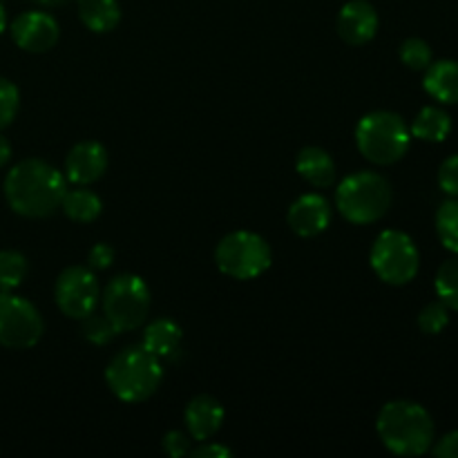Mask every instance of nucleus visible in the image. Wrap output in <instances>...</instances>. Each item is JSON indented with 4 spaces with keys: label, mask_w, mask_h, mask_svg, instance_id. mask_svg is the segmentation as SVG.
Instances as JSON below:
<instances>
[{
    "label": "nucleus",
    "mask_w": 458,
    "mask_h": 458,
    "mask_svg": "<svg viewBox=\"0 0 458 458\" xmlns=\"http://www.w3.org/2000/svg\"><path fill=\"white\" fill-rule=\"evenodd\" d=\"M12 38L22 52L45 54L61 38L56 18L47 12H25L12 22Z\"/></svg>",
    "instance_id": "11"
},
{
    "label": "nucleus",
    "mask_w": 458,
    "mask_h": 458,
    "mask_svg": "<svg viewBox=\"0 0 458 458\" xmlns=\"http://www.w3.org/2000/svg\"><path fill=\"white\" fill-rule=\"evenodd\" d=\"M4 30H7V12H4V7L0 4V34H3Z\"/></svg>",
    "instance_id": "35"
},
{
    "label": "nucleus",
    "mask_w": 458,
    "mask_h": 458,
    "mask_svg": "<svg viewBox=\"0 0 458 458\" xmlns=\"http://www.w3.org/2000/svg\"><path fill=\"white\" fill-rule=\"evenodd\" d=\"M18 107H21V92L12 81L0 76V130L13 123Z\"/></svg>",
    "instance_id": "28"
},
{
    "label": "nucleus",
    "mask_w": 458,
    "mask_h": 458,
    "mask_svg": "<svg viewBox=\"0 0 458 458\" xmlns=\"http://www.w3.org/2000/svg\"><path fill=\"white\" fill-rule=\"evenodd\" d=\"M376 429L389 452L398 456H420L434 445V419L414 401H392L380 410Z\"/></svg>",
    "instance_id": "2"
},
{
    "label": "nucleus",
    "mask_w": 458,
    "mask_h": 458,
    "mask_svg": "<svg viewBox=\"0 0 458 458\" xmlns=\"http://www.w3.org/2000/svg\"><path fill=\"white\" fill-rule=\"evenodd\" d=\"M434 289H437L438 300H441L447 309L458 311V253L456 258L445 259V262L438 267Z\"/></svg>",
    "instance_id": "24"
},
{
    "label": "nucleus",
    "mask_w": 458,
    "mask_h": 458,
    "mask_svg": "<svg viewBox=\"0 0 458 458\" xmlns=\"http://www.w3.org/2000/svg\"><path fill=\"white\" fill-rule=\"evenodd\" d=\"M423 88L429 97L445 106L458 103V61L443 58V61L429 63L425 70Z\"/></svg>",
    "instance_id": "18"
},
{
    "label": "nucleus",
    "mask_w": 458,
    "mask_h": 458,
    "mask_svg": "<svg viewBox=\"0 0 458 458\" xmlns=\"http://www.w3.org/2000/svg\"><path fill=\"white\" fill-rule=\"evenodd\" d=\"M378 25V12H376L374 4L367 3V0H349L340 9L335 30L344 43L358 47V45H365L374 38Z\"/></svg>",
    "instance_id": "13"
},
{
    "label": "nucleus",
    "mask_w": 458,
    "mask_h": 458,
    "mask_svg": "<svg viewBox=\"0 0 458 458\" xmlns=\"http://www.w3.org/2000/svg\"><path fill=\"white\" fill-rule=\"evenodd\" d=\"M4 199L21 217L43 219L61 208L65 174L43 159H22L4 177Z\"/></svg>",
    "instance_id": "1"
},
{
    "label": "nucleus",
    "mask_w": 458,
    "mask_h": 458,
    "mask_svg": "<svg viewBox=\"0 0 458 458\" xmlns=\"http://www.w3.org/2000/svg\"><path fill=\"white\" fill-rule=\"evenodd\" d=\"M331 204L318 192H309V195L298 197L293 204L289 206V222L291 231L300 237H318L329 228L331 224Z\"/></svg>",
    "instance_id": "12"
},
{
    "label": "nucleus",
    "mask_w": 458,
    "mask_h": 458,
    "mask_svg": "<svg viewBox=\"0 0 458 458\" xmlns=\"http://www.w3.org/2000/svg\"><path fill=\"white\" fill-rule=\"evenodd\" d=\"M61 210L72 222L89 224L94 219H98V215L103 213V201L88 186H79L72 188V191H65L61 201Z\"/></svg>",
    "instance_id": "20"
},
{
    "label": "nucleus",
    "mask_w": 458,
    "mask_h": 458,
    "mask_svg": "<svg viewBox=\"0 0 458 458\" xmlns=\"http://www.w3.org/2000/svg\"><path fill=\"white\" fill-rule=\"evenodd\" d=\"M54 298L63 316L83 320L101 304V284L89 267H67L58 276Z\"/></svg>",
    "instance_id": "10"
},
{
    "label": "nucleus",
    "mask_w": 458,
    "mask_h": 458,
    "mask_svg": "<svg viewBox=\"0 0 458 458\" xmlns=\"http://www.w3.org/2000/svg\"><path fill=\"white\" fill-rule=\"evenodd\" d=\"M106 383L119 401L134 405L155 396L164 383V367L159 358L137 344L112 358L106 369Z\"/></svg>",
    "instance_id": "3"
},
{
    "label": "nucleus",
    "mask_w": 458,
    "mask_h": 458,
    "mask_svg": "<svg viewBox=\"0 0 458 458\" xmlns=\"http://www.w3.org/2000/svg\"><path fill=\"white\" fill-rule=\"evenodd\" d=\"M224 416H226V411H224L222 403L217 398L208 396V394L192 398L186 405V411H183L188 434H191L192 441L199 443L208 441L222 429Z\"/></svg>",
    "instance_id": "15"
},
{
    "label": "nucleus",
    "mask_w": 458,
    "mask_h": 458,
    "mask_svg": "<svg viewBox=\"0 0 458 458\" xmlns=\"http://www.w3.org/2000/svg\"><path fill=\"white\" fill-rule=\"evenodd\" d=\"M191 456H195V458H231L233 450H231V447L222 445V443L201 441L199 447L191 450Z\"/></svg>",
    "instance_id": "32"
},
{
    "label": "nucleus",
    "mask_w": 458,
    "mask_h": 458,
    "mask_svg": "<svg viewBox=\"0 0 458 458\" xmlns=\"http://www.w3.org/2000/svg\"><path fill=\"white\" fill-rule=\"evenodd\" d=\"M161 445H164V452L168 456L173 458L188 456L192 450L191 434H183L179 432V429H170V432L164 437V441H161Z\"/></svg>",
    "instance_id": "30"
},
{
    "label": "nucleus",
    "mask_w": 458,
    "mask_h": 458,
    "mask_svg": "<svg viewBox=\"0 0 458 458\" xmlns=\"http://www.w3.org/2000/svg\"><path fill=\"white\" fill-rule=\"evenodd\" d=\"M9 159H12V143H9L4 134H0V168H4Z\"/></svg>",
    "instance_id": "34"
},
{
    "label": "nucleus",
    "mask_w": 458,
    "mask_h": 458,
    "mask_svg": "<svg viewBox=\"0 0 458 458\" xmlns=\"http://www.w3.org/2000/svg\"><path fill=\"white\" fill-rule=\"evenodd\" d=\"M43 334L45 322L38 309L13 291H0V344L7 349H31Z\"/></svg>",
    "instance_id": "9"
},
{
    "label": "nucleus",
    "mask_w": 458,
    "mask_h": 458,
    "mask_svg": "<svg viewBox=\"0 0 458 458\" xmlns=\"http://www.w3.org/2000/svg\"><path fill=\"white\" fill-rule=\"evenodd\" d=\"M101 311L114 325L116 334L139 329L148 320L152 307V293L146 280L134 273H121L112 277L101 291Z\"/></svg>",
    "instance_id": "6"
},
{
    "label": "nucleus",
    "mask_w": 458,
    "mask_h": 458,
    "mask_svg": "<svg viewBox=\"0 0 458 458\" xmlns=\"http://www.w3.org/2000/svg\"><path fill=\"white\" fill-rule=\"evenodd\" d=\"M30 264L21 250H0V291H16L27 277Z\"/></svg>",
    "instance_id": "22"
},
{
    "label": "nucleus",
    "mask_w": 458,
    "mask_h": 458,
    "mask_svg": "<svg viewBox=\"0 0 458 458\" xmlns=\"http://www.w3.org/2000/svg\"><path fill=\"white\" fill-rule=\"evenodd\" d=\"M450 325V309L438 300L429 302L423 311L419 313V329L428 335H438L445 327Z\"/></svg>",
    "instance_id": "27"
},
{
    "label": "nucleus",
    "mask_w": 458,
    "mask_h": 458,
    "mask_svg": "<svg viewBox=\"0 0 458 458\" xmlns=\"http://www.w3.org/2000/svg\"><path fill=\"white\" fill-rule=\"evenodd\" d=\"M434 456L438 458H458V432H450L432 445Z\"/></svg>",
    "instance_id": "33"
},
{
    "label": "nucleus",
    "mask_w": 458,
    "mask_h": 458,
    "mask_svg": "<svg viewBox=\"0 0 458 458\" xmlns=\"http://www.w3.org/2000/svg\"><path fill=\"white\" fill-rule=\"evenodd\" d=\"M371 268L392 286H405L419 276L420 253L414 240L403 231H383L371 246Z\"/></svg>",
    "instance_id": "8"
},
{
    "label": "nucleus",
    "mask_w": 458,
    "mask_h": 458,
    "mask_svg": "<svg viewBox=\"0 0 458 458\" xmlns=\"http://www.w3.org/2000/svg\"><path fill=\"white\" fill-rule=\"evenodd\" d=\"M182 327L174 320H170V318H157L143 331L141 347L150 352L155 358H159V360H174V356L182 352Z\"/></svg>",
    "instance_id": "16"
},
{
    "label": "nucleus",
    "mask_w": 458,
    "mask_h": 458,
    "mask_svg": "<svg viewBox=\"0 0 458 458\" xmlns=\"http://www.w3.org/2000/svg\"><path fill=\"white\" fill-rule=\"evenodd\" d=\"M273 250L262 235L250 231H233L219 240L215 249V264L233 280H255L268 271Z\"/></svg>",
    "instance_id": "7"
},
{
    "label": "nucleus",
    "mask_w": 458,
    "mask_h": 458,
    "mask_svg": "<svg viewBox=\"0 0 458 458\" xmlns=\"http://www.w3.org/2000/svg\"><path fill=\"white\" fill-rule=\"evenodd\" d=\"M401 61L410 70L425 72L432 63V47L423 38H407L401 45Z\"/></svg>",
    "instance_id": "26"
},
{
    "label": "nucleus",
    "mask_w": 458,
    "mask_h": 458,
    "mask_svg": "<svg viewBox=\"0 0 458 458\" xmlns=\"http://www.w3.org/2000/svg\"><path fill=\"white\" fill-rule=\"evenodd\" d=\"M437 235L447 250L458 253V197H450L437 210Z\"/></svg>",
    "instance_id": "23"
},
{
    "label": "nucleus",
    "mask_w": 458,
    "mask_h": 458,
    "mask_svg": "<svg viewBox=\"0 0 458 458\" xmlns=\"http://www.w3.org/2000/svg\"><path fill=\"white\" fill-rule=\"evenodd\" d=\"M410 128L396 112H369L356 125L358 150L376 165H392L401 161L410 150Z\"/></svg>",
    "instance_id": "5"
},
{
    "label": "nucleus",
    "mask_w": 458,
    "mask_h": 458,
    "mask_svg": "<svg viewBox=\"0 0 458 458\" xmlns=\"http://www.w3.org/2000/svg\"><path fill=\"white\" fill-rule=\"evenodd\" d=\"M392 183L387 182V177L371 170L349 174L335 191V208L356 226L380 222L392 208Z\"/></svg>",
    "instance_id": "4"
},
{
    "label": "nucleus",
    "mask_w": 458,
    "mask_h": 458,
    "mask_svg": "<svg viewBox=\"0 0 458 458\" xmlns=\"http://www.w3.org/2000/svg\"><path fill=\"white\" fill-rule=\"evenodd\" d=\"M114 258H116V250L112 249L110 244L98 242V244H94L92 249H89L88 267L92 268V271H107V268L114 264Z\"/></svg>",
    "instance_id": "31"
},
{
    "label": "nucleus",
    "mask_w": 458,
    "mask_h": 458,
    "mask_svg": "<svg viewBox=\"0 0 458 458\" xmlns=\"http://www.w3.org/2000/svg\"><path fill=\"white\" fill-rule=\"evenodd\" d=\"M295 170L313 188H329L335 183V161L325 148L307 146L298 152Z\"/></svg>",
    "instance_id": "17"
},
{
    "label": "nucleus",
    "mask_w": 458,
    "mask_h": 458,
    "mask_svg": "<svg viewBox=\"0 0 458 458\" xmlns=\"http://www.w3.org/2000/svg\"><path fill=\"white\" fill-rule=\"evenodd\" d=\"M438 186L445 195L458 197V155L447 157L438 168Z\"/></svg>",
    "instance_id": "29"
},
{
    "label": "nucleus",
    "mask_w": 458,
    "mask_h": 458,
    "mask_svg": "<svg viewBox=\"0 0 458 458\" xmlns=\"http://www.w3.org/2000/svg\"><path fill=\"white\" fill-rule=\"evenodd\" d=\"M79 18L94 34H107L121 22V4L116 0H79Z\"/></svg>",
    "instance_id": "19"
},
{
    "label": "nucleus",
    "mask_w": 458,
    "mask_h": 458,
    "mask_svg": "<svg viewBox=\"0 0 458 458\" xmlns=\"http://www.w3.org/2000/svg\"><path fill=\"white\" fill-rule=\"evenodd\" d=\"M34 3L43 4V7H58V4H63L65 0H34Z\"/></svg>",
    "instance_id": "36"
},
{
    "label": "nucleus",
    "mask_w": 458,
    "mask_h": 458,
    "mask_svg": "<svg viewBox=\"0 0 458 458\" xmlns=\"http://www.w3.org/2000/svg\"><path fill=\"white\" fill-rule=\"evenodd\" d=\"M107 170V150L98 141L76 143L65 157V179L76 186L98 182Z\"/></svg>",
    "instance_id": "14"
},
{
    "label": "nucleus",
    "mask_w": 458,
    "mask_h": 458,
    "mask_svg": "<svg viewBox=\"0 0 458 458\" xmlns=\"http://www.w3.org/2000/svg\"><path fill=\"white\" fill-rule=\"evenodd\" d=\"M81 322H83V327H81L83 338L89 340L92 344H107L116 338L114 325H112V322L107 320L106 313L98 311V309H94V311L89 313V316H85Z\"/></svg>",
    "instance_id": "25"
},
{
    "label": "nucleus",
    "mask_w": 458,
    "mask_h": 458,
    "mask_svg": "<svg viewBox=\"0 0 458 458\" xmlns=\"http://www.w3.org/2000/svg\"><path fill=\"white\" fill-rule=\"evenodd\" d=\"M411 137L420 139V141L441 143L445 141L447 134L452 132V119L443 107L428 106L416 114L414 123L410 128Z\"/></svg>",
    "instance_id": "21"
}]
</instances>
